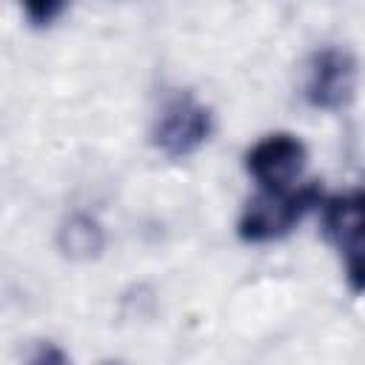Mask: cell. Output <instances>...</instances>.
Masks as SVG:
<instances>
[{"label":"cell","mask_w":365,"mask_h":365,"mask_svg":"<svg viewBox=\"0 0 365 365\" xmlns=\"http://www.w3.org/2000/svg\"><path fill=\"white\" fill-rule=\"evenodd\" d=\"M322 188L317 182L288 188H259L237 220V237L248 245H262L288 237L314 208H322Z\"/></svg>","instance_id":"cell-1"},{"label":"cell","mask_w":365,"mask_h":365,"mask_svg":"<svg viewBox=\"0 0 365 365\" xmlns=\"http://www.w3.org/2000/svg\"><path fill=\"white\" fill-rule=\"evenodd\" d=\"M322 234L342 259L351 294H365V188L322 200Z\"/></svg>","instance_id":"cell-2"},{"label":"cell","mask_w":365,"mask_h":365,"mask_svg":"<svg viewBox=\"0 0 365 365\" xmlns=\"http://www.w3.org/2000/svg\"><path fill=\"white\" fill-rule=\"evenodd\" d=\"M214 134V111L191 91L168 97L151 125V145L168 160H185L197 154Z\"/></svg>","instance_id":"cell-3"},{"label":"cell","mask_w":365,"mask_h":365,"mask_svg":"<svg viewBox=\"0 0 365 365\" xmlns=\"http://www.w3.org/2000/svg\"><path fill=\"white\" fill-rule=\"evenodd\" d=\"M356 57L342 46H322L308 57L302 97L317 111H339L356 94Z\"/></svg>","instance_id":"cell-4"},{"label":"cell","mask_w":365,"mask_h":365,"mask_svg":"<svg viewBox=\"0 0 365 365\" xmlns=\"http://www.w3.org/2000/svg\"><path fill=\"white\" fill-rule=\"evenodd\" d=\"M308 163V148L297 134L274 131L257 140L245 151V171L259 188H288L297 185Z\"/></svg>","instance_id":"cell-5"},{"label":"cell","mask_w":365,"mask_h":365,"mask_svg":"<svg viewBox=\"0 0 365 365\" xmlns=\"http://www.w3.org/2000/svg\"><path fill=\"white\" fill-rule=\"evenodd\" d=\"M103 245H106V234L91 214L77 211V214L66 217L63 225L57 228V248L68 259H77V262L94 259L103 251Z\"/></svg>","instance_id":"cell-6"},{"label":"cell","mask_w":365,"mask_h":365,"mask_svg":"<svg viewBox=\"0 0 365 365\" xmlns=\"http://www.w3.org/2000/svg\"><path fill=\"white\" fill-rule=\"evenodd\" d=\"M66 3H68V0H20L23 14H26V20H29L34 29L51 26V23L63 14Z\"/></svg>","instance_id":"cell-7"}]
</instances>
